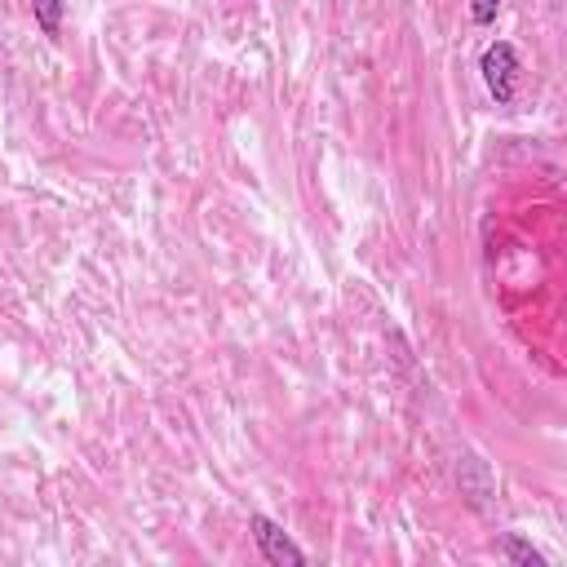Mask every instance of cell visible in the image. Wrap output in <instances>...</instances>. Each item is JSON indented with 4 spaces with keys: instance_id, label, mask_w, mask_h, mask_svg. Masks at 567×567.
I'll use <instances>...</instances> for the list:
<instances>
[{
    "instance_id": "obj_1",
    "label": "cell",
    "mask_w": 567,
    "mask_h": 567,
    "mask_svg": "<svg viewBox=\"0 0 567 567\" xmlns=\"http://www.w3.org/2000/svg\"><path fill=\"white\" fill-rule=\"evenodd\" d=\"M478 71H483V84L496 97V106H509L514 89H518V49L509 40H492L478 58Z\"/></svg>"
},
{
    "instance_id": "obj_2",
    "label": "cell",
    "mask_w": 567,
    "mask_h": 567,
    "mask_svg": "<svg viewBox=\"0 0 567 567\" xmlns=\"http://www.w3.org/2000/svg\"><path fill=\"white\" fill-rule=\"evenodd\" d=\"M248 527H252V540H257V549H261V558H266V563H275V567H301V563H306V554L292 545V536H288L275 518L252 514V518H248Z\"/></svg>"
},
{
    "instance_id": "obj_3",
    "label": "cell",
    "mask_w": 567,
    "mask_h": 567,
    "mask_svg": "<svg viewBox=\"0 0 567 567\" xmlns=\"http://www.w3.org/2000/svg\"><path fill=\"white\" fill-rule=\"evenodd\" d=\"M501 554H505L509 563H518V567H545V554L532 549V545H527L523 536H514V532L501 536Z\"/></svg>"
},
{
    "instance_id": "obj_4",
    "label": "cell",
    "mask_w": 567,
    "mask_h": 567,
    "mask_svg": "<svg viewBox=\"0 0 567 567\" xmlns=\"http://www.w3.org/2000/svg\"><path fill=\"white\" fill-rule=\"evenodd\" d=\"M31 13H35V27H40L44 35H58V31H62L66 0H31Z\"/></svg>"
},
{
    "instance_id": "obj_5",
    "label": "cell",
    "mask_w": 567,
    "mask_h": 567,
    "mask_svg": "<svg viewBox=\"0 0 567 567\" xmlns=\"http://www.w3.org/2000/svg\"><path fill=\"white\" fill-rule=\"evenodd\" d=\"M496 13H501V0H470V18H474L478 27L496 22Z\"/></svg>"
}]
</instances>
